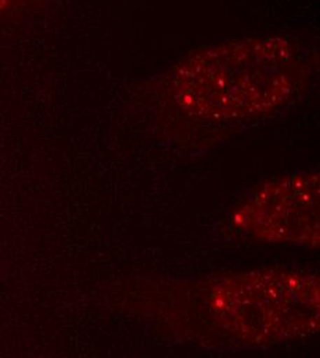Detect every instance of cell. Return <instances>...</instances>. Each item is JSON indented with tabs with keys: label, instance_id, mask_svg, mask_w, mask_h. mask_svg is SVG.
Segmentation results:
<instances>
[{
	"label": "cell",
	"instance_id": "1",
	"mask_svg": "<svg viewBox=\"0 0 320 358\" xmlns=\"http://www.w3.org/2000/svg\"><path fill=\"white\" fill-rule=\"evenodd\" d=\"M309 62L286 36H254L202 48L176 69L172 95L192 117L242 122L271 113L304 87Z\"/></svg>",
	"mask_w": 320,
	"mask_h": 358
},
{
	"label": "cell",
	"instance_id": "2",
	"mask_svg": "<svg viewBox=\"0 0 320 358\" xmlns=\"http://www.w3.org/2000/svg\"><path fill=\"white\" fill-rule=\"evenodd\" d=\"M210 312L249 343L307 336L319 327V281L315 274L287 268L236 275L213 289Z\"/></svg>",
	"mask_w": 320,
	"mask_h": 358
},
{
	"label": "cell",
	"instance_id": "3",
	"mask_svg": "<svg viewBox=\"0 0 320 358\" xmlns=\"http://www.w3.org/2000/svg\"><path fill=\"white\" fill-rule=\"evenodd\" d=\"M235 222L270 243L316 245L319 241L318 176L297 174L263 185L237 210Z\"/></svg>",
	"mask_w": 320,
	"mask_h": 358
},
{
	"label": "cell",
	"instance_id": "4",
	"mask_svg": "<svg viewBox=\"0 0 320 358\" xmlns=\"http://www.w3.org/2000/svg\"><path fill=\"white\" fill-rule=\"evenodd\" d=\"M8 1H10V0H0V13H1V11H4V10L7 8Z\"/></svg>",
	"mask_w": 320,
	"mask_h": 358
}]
</instances>
